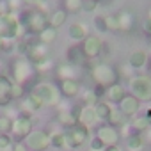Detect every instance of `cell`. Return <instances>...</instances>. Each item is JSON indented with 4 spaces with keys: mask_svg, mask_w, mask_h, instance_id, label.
Segmentation results:
<instances>
[{
    "mask_svg": "<svg viewBox=\"0 0 151 151\" xmlns=\"http://www.w3.org/2000/svg\"><path fill=\"white\" fill-rule=\"evenodd\" d=\"M22 23H23L25 29H27L29 32H32V34H41L46 27H50V25H48V16H46L43 11H39V9L23 13Z\"/></svg>",
    "mask_w": 151,
    "mask_h": 151,
    "instance_id": "6da1fadb",
    "label": "cell"
},
{
    "mask_svg": "<svg viewBox=\"0 0 151 151\" xmlns=\"http://www.w3.org/2000/svg\"><path fill=\"white\" fill-rule=\"evenodd\" d=\"M91 75L98 86H103V87H109V86H114L117 84V71L116 68H112L110 64H96L93 69H91Z\"/></svg>",
    "mask_w": 151,
    "mask_h": 151,
    "instance_id": "7a4b0ae2",
    "label": "cell"
},
{
    "mask_svg": "<svg viewBox=\"0 0 151 151\" xmlns=\"http://www.w3.org/2000/svg\"><path fill=\"white\" fill-rule=\"evenodd\" d=\"M32 94L37 96L43 101V105H57L59 100H60L59 91L52 84H37V86H34Z\"/></svg>",
    "mask_w": 151,
    "mask_h": 151,
    "instance_id": "3957f363",
    "label": "cell"
},
{
    "mask_svg": "<svg viewBox=\"0 0 151 151\" xmlns=\"http://www.w3.org/2000/svg\"><path fill=\"white\" fill-rule=\"evenodd\" d=\"M130 87L137 100H142V101L151 100V77H135L130 82Z\"/></svg>",
    "mask_w": 151,
    "mask_h": 151,
    "instance_id": "277c9868",
    "label": "cell"
},
{
    "mask_svg": "<svg viewBox=\"0 0 151 151\" xmlns=\"http://www.w3.org/2000/svg\"><path fill=\"white\" fill-rule=\"evenodd\" d=\"M89 137V132L86 126H69L64 133V140L68 147H80Z\"/></svg>",
    "mask_w": 151,
    "mask_h": 151,
    "instance_id": "5b68a950",
    "label": "cell"
},
{
    "mask_svg": "<svg viewBox=\"0 0 151 151\" xmlns=\"http://www.w3.org/2000/svg\"><path fill=\"white\" fill-rule=\"evenodd\" d=\"M20 34V22L13 14H2L0 16V37L13 39Z\"/></svg>",
    "mask_w": 151,
    "mask_h": 151,
    "instance_id": "8992f818",
    "label": "cell"
},
{
    "mask_svg": "<svg viewBox=\"0 0 151 151\" xmlns=\"http://www.w3.org/2000/svg\"><path fill=\"white\" fill-rule=\"evenodd\" d=\"M25 146L34 149V151H43L50 146V137H48L46 132H32V133L27 135Z\"/></svg>",
    "mask_w": 151,
    "mask_h": 151,
    "instance_id": "52a82bcc",
    "label": "cell"
},
{
    "mask_svg": "<svg viewBox=\"0 0 151 151\" xmlns=\"http://www.w3.org/2000/svg\"><path fill=\"white\" fill-rule=\"evenodd\" d=\"M82 50L86 53L87 59H94L96 55H100L101 48H103V43L96 37V36H87L86 39H82Z\"/></svg>",
    "mask_w": 151,
    "mask_h": 151,
    "instance_id": "ba28073f",
    "label": "cell"
},
{
    "mask_svg": "<svg viewBox=\"0 0 151 151\" xmlns=\"http://www.w3.org/2000/svg\"><path fill=\"white\" fill-rule=\"evenodd\" d=\"M98 139L105 144V146H116L119 140V133L114 126H101L98 128Z\"/></svg>",
    "mask_w": 151,
    "mask_h": 151,
    "instance_id": "9c48e42d",
    "label": "cell"
},
{
    "mask_svg": "<svg viewBox=\"0 0 151 151\" xmlns=\"http://www.w3.org/2000/svg\"><path fill=\"white\" fill-rule=\"evenodd\" d=\"M13 73H14V78H16L18 82L27 80V78L30 77V64H29V60H25V59H18V60H14Z\"/></svg>",
    "mask_w": 151,
    "mask_h": 151,
    "instance_id": "30bf717a",
    "label": "cell"
},
{
    "mask_svg": "<svg viewBox=\"0 0 151 151\" xmlns=\"http://www.w3.org/2000/svg\"><path fill=\"white\" fill-rule=\"evenodd\" d=\"M30 128H32V121L27 117V116H20L14 123H13V132L14 135L18 137H25L30 133Z\"/></svg>",
    "mask_w": 151,
    "mask_h": 151,
    "instance_id": "8fae6325",
    "label": "cell"
},
{
    "mask_svg": "<svg viewBox=\"0 0 151 151\" xmlns=\"http://www.w3.org/2000/svg\"><path fill=\"white\" fill-rule=\"evenodd\" d=\"M60 93L66 96V98H73L77 96L78 91H80V84L75 80V78H68V80H60Z\"/></svg>",
    "mask_w": 151,
    "mask_h": 151,
    "instance_id": "7c38bea8",
    "label": "cell"
},
{
    "mask_svg": "<svg viewBox=\"0 0 151 151\" xmlns=\"http://www.w3.org/2000/svg\"><path fill=\"white\" fill-rule=\"evenodd\" d=\"M11 82L7 77L0 75V105H9L11 103Z\"/></svg>",
    "mask_w": 151,
    "mask_h": 151,
    "instance_id": "4fadbf2b",
    "label": "cell"
},
{
    "mask_svg": "<svg viewBox=\"0 0 151 151\" xmlns=\"http://www.w3.org/2000/svg\"><path fill=\"white\" fill-rule=\"evenodd\" d=\"M119 105H121V112H123L124 116H133V114H137V110H139V100H137L135 96H124V98L119 101Z\"/></svg>",
    "mask_w": 151,
    "mask_h": 151,
    "instance_id": "5bb4252c",
    "label": "cell"
},
{
    "mask_svg": "<svg viewBox=\"0 0 151 151\" xmlns=\"http://www.w3.org/2000/svg\"><path fill=\"white\" fill-rule=\"evenodd\" d=\"M68 60H69V64L84 66L86 60H87V57H86L82 46H73V48H69V50H68Z\"/></svg>",
    "mask_w": 151,
    "mask_h": 151,
    "instance_id": "9a60e30c",
    "label": "cell"
},
{
    "mask_svg": "<svg viewBox=\"0 0 151 151\" xmlns=\"http://www.w3.org/2000/svg\"><path fill=\"white\" fill-rule=\"evenodd\" d=\"M80 123H82V126H91L98 117H96V110H94V107H86V109H80V114H78V117H77Z\"/></svg>",
    "mask_w": 151,
    "mask_h": 151,
    "instance_id": "2e32d148",
    "label": "cell"
},
{
    "mask_svg": "<svg viewBox=\"0 0 151 151\" xmlns=\"http://www.w3.org/2000/svg\"><path fill=\"white\" fill-rule=\"evenodd\" d=\"M117 16V23H119V30H132V27H133V14L130 13V11H121L119 14H116Z\"/></svg>",
    "mask_w": 151,
    "mask_h": 151,
    "instance_id": "e0dca14e",
    "label": "cell"
},
{
    "mask_svg": "<svg viewBox=\"0 0 151 151\" xmlns=\"http://www.w3.org/2000/svg\"><path fill=\"white\" fill-rule=\"evenodd\" d=\"M105 94H107V98L110 100V101H121L126 94H124V89H123V86H119V84H114V86H109L107 87V91H105Z\"/></svg>",
    "mask_w": 151,
    "mask_h": 151,
    "instance_id": "ac0fdd59",
    "label": "cell"
},
{
    "mask_svg": "<svg viewBox=\"0 0 151 151\" xmlns=\"http://www.w3.org/2000/svg\"><path fill=\"white\" fill-rule=\"evenodd\" d=\"M87 29L84 27V25H80V23H73V25H69V29H68V36L71 37V39H77V41H82V39H86L87 36Z\"/></svg>",
    "mask_w": 151,
    "mask_h": 151,
    "instance_id": "d6986e66",
    "label": "cell"
},
{
    "mask_svg": "<svg viewBox=\"0 0 151 151\" xmlns=\"http://www.w3.org/2000/svg\"><path fill=\"white\" fill-rule=\"evenodd\" d=\"M41 107H43V101H41L37 96H34L32 93H30V96H29V98H25V100H23V109H25V110H29V112H37Z\"/></svg>",
    "mask_w": 151,
    "mask_h": 151,
    "instance_id": "ffe728a7",
    "label": "cell"
},
{
    "mask_svg": "<svg viewBox=\"0 0 151 151\" xmlns=\"http://www.w3.org/2000/svg\"><path fill=\"white\" fill-rule=\"evenodd\" d=\"M109 123H110V126H114V128H117V126H123L124 123H126V116L121 112V110H110V114H109Z\"/></svg>",
    "mask_w": 151,
    "mask_h": 151,
    "instance_id": "44dd1931",
    "label": "cell"
},
{
    "mask_svg": "<svg viewBox=\"0 0 151 151\" xmlns=\"http://www.w3.org/2000/svg\"><path fill=\"white\" fill-rule=\"evenodd\" d=\"M64 22H66V11H64V9L55 11V13L48 18V25H50V27H53V29H59Z\"/></svg>",
    "mask_w": 151,
    "mask_h": 151,
    "instance_id": "7402d4cb",
    "label": "cell"
},
{
    "mask_svg": "<svg viewBox=\"0 0 151 151\" xmlns=\"http://www.w3.org/2000/svg\"><path fill=\"white\" fill-rule=\"evenodd\" d=\"M126 144H128V149L130 151H140L142 146H144V137L140 133H133V135L128 137V142Z\"/></svg>",
    "mask_w": 151,
    "mask_h": 151,
    "instance_id": "603a6c76",
    "label": "cell"
},
{
    "mask_svg": "<svg viewBox=\"0 0 151 151\" xmlns=\"http://www.w3.org/2000/svg\"><path fill=\"white\" fill-rule=\"evenodd\" d=\"M57 37V29H53V27H46L41 34H39V41L41 43H45V45H48V43H53V39Z\"/></svg>",
    "mask_w": 151,
    "mask_h": 151,
    "instance_id": "cb8c5ba5",
    "label": "cell"
},
{
    "mask_svg": "<svg viewBox=\"0 0 151 151\" xmlns=\"http://www.w3.org/2000/svg\"><path fill=\"white\" fill-rule=\"evenodd\" d=\"M130 64H132L133 68H142V66L146 64V53H144L142 50L133 52V53L130 55Z\"/></svg>",
    "mask_w": 151,
    "mask_h": 151,
    "instance_id": "d4e9b609",
    "label": "cell"
},
{
    "mask_svg": "<svg viewBox=\"0 0 151 151\" xmlns=\"http://www.w3.org/2000/svg\"><path fill=\"white\" fill-rule=\"evenodd\" d=\"M57 75L60 77V80L73 78V66H71V64H60V66L57 68Z\"/></svg>",
    "mask_w": 151,
    "mask_h": 151,
    "instance_id": "484cf974",
    "label": "cell"
},
{
    "mask_svg": "<svg viewBox=\"0 0 151 151\" xmlns=\"http://www.w3.org/2000/svg\"><path fill=\"white\" fill-rule=\"evenodd\" d=\"M94 110H96V117H100V119H107L112 109H110L107 103H103V101H98V103L94 105Z\"/></svg>",
    "mask_w": 151,
    "mask_h": 151,
    "instance_id": "4316f807",
    "label": "cell"
},
{
    "mask_svg": "<svg viewBox=\"0 0 151 151\" xmlns=\"http://www.w3.org/2000/svg\"><path fill=\"white\" fill-rule=\"evenodd\" d=\"M59 121L64 124V126H75V121H77V116L71 114V112H60L59 114Z\"/></svg>",
    "mask_w": 151,
    "mask_h": 151,
    "instance_id": "83f0119b",
    "label": "cell"
},
{
    "mask_svg": "<svg viewBox=\"0 0 151 151\" xmlns=\"http://www.w3.org/2000/svg\"><path fill=\"white\" fill-rule=\"evenodd\" d=\"M133 128H135V130H139V132H146L147 128H151V121H149L146 116L137 117V119L133 121Z\"/></svg>",
    "mask_w": 151,
    "mask_h": 151,
    "instance_id": "f1b7e54d",
    "label": "cell"
},
{
    "mask_svg": "<svg viewBox=\"0 0 151 151\" xmlns=\"http://www.w3.org/2000/svg\"><path fill=\"white\" fill-rule=\"evenodd\" d=\"M23 96H25L23 86H22V84H13V86H11V98L20 100V98H23Z\"/></svg>",
    "mask_w": 151,
    "mask_h": 151,
    "instance_id": "f546056e",
    "label": "cell"
},
{
    "mask_svg": "<svg viewBox=\"0 0 151 151\" xmlns=\"http://www.w3.org/2000/svg\"><path fill=\"white\" fill-rule=\"evenodd\" d=\"M9 130H13V121H11V117L0 116V133H6V132H9Z\"/></svg>",
    "mask_w": 151,
    "mask_h": 151,
    "instance_id": "4dcf8cb0",
    "label": "cell"
},
{
    "mask_svg": "<svg viewBox=\"0 0 151 151\" xmlns=\"http://www.w3.org/2000/svg\"><path fill=\"white\" fill-rule=\"evenodd\" d=\"M50 146L53 147H64L66 146V140H64V133H55L53 137H50Z\"/></svg>",
    "mask_w": 151,
    "mask_h": 151,
    "instance_id": "1f68e13d",
    "label": "cell"
},
{
    "mask_svg": "<svg viewBox=\"0 0 151 151\" xmlns=\"http://www.w3.org/2000/svg\"><path fill=\"white\" fill-rule=\"evenodd\" d=\"M82 2H84V0H66V9L77 13V11L82 9Z\"/></svg>",
    "mask_w": 151,
    "mask_h": 151,
    "instance_id": "d6a6232c",
    "label": "cell"
},
{
    "mask_svg": "<svg viewBox=\"0 0 151 151\" xmlns=\"http://www.w3.org/2000/svg\"><path fill=\"white\" fill-rule=\"evenodd\" d=\"M94 25H96V29L100 30V32H107L109 29H107V20H105V16H96L94 18Z\"/></svg>",
    "mask_w": 151,
    "mask_h": 151,
    "instance_id": "836d02e7",
    "label": "cell"
},
{
    "mask_svg": "<svg viewBox=\"0 0 151 151\" xmlns=\"http://www.w3.org/2000/svg\"><path fill=\"white\" fill-rule=\"evenodd\" d=\"M105 20H107V29L109 30H119L117 16H105Z\"/></svg>",
    "mask_w": 151,
    "mask_h": 151,
    "instance_id": "e575fe53",
    "label": "cell"
},
{
    "mask_svg": "<svg viewBox=\"0 0 151 151\" xmlns=\"http://www.w3.org/2000/svg\"><path fill=\"white\" fill-rule=\"evenodd\" d=\"M96 6H98V0H84L82 2V9H86V11H94L96 9Z\"/></svg>",
    "mask_w": 151,
    "mask_h": 151,
    "instance_id": "d590c367",
    "label": "cell"
},
{
    "mask_svg": "<svg viewBox=\"0 0 151 151\" xmlns=\"http://www.w3.org/2000/svg\"><path fill=\"white\" fill-rule=\"evenodd\" d=\"M9 144H11V139H9V135H6V133H0V149H6V147H9Z\"/></svg>",
    "mask_w": 151,
    "mask_h": 151,
    "instance_id": "8d00e7d4",
    "label": "cell"
},
{
    "mask_svg": "<svg viewBox=\"0 0 151 151\" xmlns=\"http://www.w3.org/2000/svg\"><path fill=\"white\" fill-rule=\"evenodd\" d=\"M103 146H105V144H103V142H101V140H100L98 137H96V139H94V140L91 142V149H93V151H98V149H101Z\"/></svg>",
    "mask_w": 151,
    "mask_h": 151,
    "instance_id": "74e56055",
    "label": "cell"
},
{
    "mask_svg": "<svg viewBox=\"0 0 151 151\" xmlns=\"http://www.w3.org/2000/svg\"><path fill=\"white\" fill-rule=\"evenodd\" d=\"M105 91H107V89H105L103 86H98V84H96V87H94V91H93V93H94V96L100 100V96H101V94H105Z\"/></svg>",
    "mask_w": 151,
    "mask_h": 151,
    "instance_id": "f35d334b",
    "label": "cell"
},
{
    "mask_svg": "<svg viewBox=\"0 0 151 151\" xmlns=\"http://www.w3.org/2000/svg\"><path fill=\"white\" fill-rule=\"evenodd\" d=\"M22 2H25V4H29V6H41L45 0H22Z\"/></svg>",
    "mask_w": 151,
    "mask_h": 151,
    "instance_id": "ab89813d",
    "label": "cell"
},
{
    "mask_svg": "<svg viewBox=\"0 0 151 151\" xmlns=\"http://www.w3.org/2000/svg\"><path fill=\"white\" fill-rule=\"evenodd\" d=\"M144 30H146L147 34H151V18H149V16H147L146 22H144Z\"/></svg>",
    "mask_w": 151,
    "mask_h": 151,
    "instance_id": "60d3db41",
    "label": "cell"
},
{
    "mask_svg": "<svg viewBox=\"0 0 151 151\" xmlns=\"http://www.w3.org/2000/svg\"><path fill=\"white\" fill-rule=\"evenodd\" d=\"M13 151H29V147H27L25 144H22V142H20V144H16V146H14V149H13Z\"/></svg>",
    "mask_w": 151,
    "mask_h": 151,
    "instance_id": "b9f144b4",
    "label": "cell"
},
{
    "mask_svg": "<svg viewBox=\"0 0 151 151\" xmlns=\"http://www.w3.org/2000/svg\"><path fill=\"white\" fill-rule=\"evenodd\" d=\"M20 2H22V0H9V7H11V9H13V7L16 9V7L20 6Z\"/></svg>",
    "mask_w": 151,
    "mask_h": 151,
    "instance_id": "7bdbcfd3",
    "label": "cell"
},
{
    "mask_svg": "<svg viewBox=\"0 0 151 151\" xmlns=\"http://www.w3.org/2000/svg\"><path fill=\"white\" fill-rule=\"evenodd\" d=\"M103 151H121V149H119V146L116 144V146H107Z\"/></svg>",
    "mask_w": 151,
    "mask_h": 151,
    "instance_id": "ee69618b",
    "label": "cell"
},
{
    "mask_svg": "<svg viewBox=\"0 0 151 151\" xmlns=\"http://www.w3.org/2000/svg\"><path fill=\"white\" fill-rule=\"evenodd\" d=\"M0 50H2V37H0Z\"/></svg>",
    "mask_w": 151,
    "mask_h": 151,
    "instance_id": "f6af8a7d",
    "label": "cell"
},
{
    "mask_svg": "<svg viewBox=\"0 0 151 151\" xmlns=\"http://www.w3.org/2000/svg\"><path fill=\"white\" fill-rule=\"evenodd\" d=\"M2 14H4V13H2V6H0V16H2Z\"/></svg>",
    "mask_w": 151,
    "mask_h": 151,
    "instance_id": "bcb514c9",
    "label": "cell"
},
{
    "mask_svg": "<svg viewBox=\"0 0 151 151\" xmlns=\"http://www.w3.org/2000/svg\"><path fill=\"white\" fill-rule=\"evenodd\" d=\"M149 75H151V62H149Z\"/></svg>",
    "mask_w": 151,
    "mask_h": 151,
    "instance_id": "7dc6e473",
    "label": "cell"
}]
</instances>
